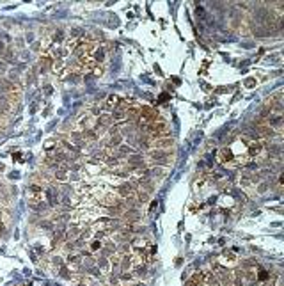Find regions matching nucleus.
I'll list each match as a JSON object with an SVG mask.
<instances>
[{
    "mask_svg": "<svg viewBox=\"0 0 284 286\" xmlns=\"http://www.w3.org/2000/svg\"><path fill=\"white\" fill-rule=\"evenodd\" d=\"M147 133L151 135V139H163L169 135V123L163 119H158V121L147 124Z\"/></svg>",
    "mask_w": 284,
    "mask_h": 286,
    "instance_id": "nucleus-1",
    "label": "nucleus"
},
{
    "mask_svg": "<svg viewBox=\"0 0 284 286\" xmlns=\"http://www.w3.org/2000/svg\"><path fill=\"white\" fill-rule=\"evenodd\" d=\"M160 119V114L155 110V108L151 107H142L139 108V121H140V124H151V123H155V121H158Z\"/></svg>",
    "mask_w": 284,
    "mask_h": 286,
    "instance_id": "nucleus-2",
    "label": "nucleus"
},
{
    "mask_svg": "<svg viewBox=\"0 0 284 286\" xmlns=\"http://www.w3.org/2000/svg\"><path fill=\"white\" fill-rule=\"evenodd\" d=\"M117 194H119L121 197H124V199L133 197V196H135V187H133L132 183H123V185H119Z\"/></svg>",
    "mask_w": 284,
    "mask_h": 286,
    "instance_id": "nucleus-3",
    "label": "nucleus"
},
{
    "mask_svg": "<svg viewBox=\"0 0 284 286\" xmlns=\"http://www.w3.org/2000/svg\"><path fill=\"white\" fill-rule=\"evenodd\" d=\"M218 160H220L222 164L229 165V164L234 160V153L231 151V147H222V149L218 151Z\"/></svg>",
    "mask_w": 284,
    "mask_h": 286,
    "instance_id": "nucleus-4",
    "label": "nucleus"
},
{
    "mask_svg": "<svg viewBox=\"0 0 284 286\" xmlns=\"http://www.w3.org/2000/svg\"><path fill=\"white\" fill-rule=\"evenodd\" d=\"M149 144H151L153 149H165V147H171L174 144V141L169 139V137H163V139H153Z\"/></svg>",
    "mask_w": 284,
    "mask_h": 286,
    "instance_id": "nucleus-5",
    "label": "nucleus"
},
{
    "mask_svg": "<svg viewBox=\"0 0 284 286\" xmlns=\"http://www.w3.org/2000/svg\"><path fill=\"white\" fill-rule=\"evenodd\" d=\"M203 281H204V276H203L201 272H197V274H194V276L185 283V286H201Z\"/></svg>",
    "mask_w": 284,
    "mask_h": 286,
    "instance_id": "nucleus-6",
    "label": "nucleus"
},
{
    "mask_svg": "<svg viewBox=\"0 0 284 286\" xmlns=\"http://www.w3.org/2000/svg\"><path fill=\"white\" fill-rule=\"evenodd\" d=\"M115 105H117V96H108L107 107H115Z\"/></svg>",
    "mask_w": 284,
    "mask_h": 286,
    "instance_id": "nucleus-7",
    "label": "nucleus"
},
{
    "mask_svg": "<svg viewBox=\"0 0 284 286\" xmlns=\"http://www.w3.org/2000/svg\"><path fill=\"white\" fill-rule=\"evenodd\" d=\"M100 247H101V242H100V240H94V242H91V249H92V250H98Z\"/></svg>",
    "mask_w": 284,
    "mask_h": 286,
    "instance_id": "nucleus-8",
    "label": "nucleus"
},
{
    "mask_svg": "<svg viewBox=\"0 0 284 286\" xmlns=\"http://www.w3.org/2000/svg\"><path fill=\"white\" fill-rule=\"evenodd\" d=\"M4 231H5V224L0 220V235H4Z\"/></svg>",
    "mask_w": 284,
    "mask_h": 286,
    "instance_id": "nucleus-9",
    "label": "nucleus"
}]
</instances>
